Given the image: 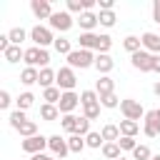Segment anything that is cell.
<instances>
[{"mask_svg":"<svg viewBox=\"0 0 160 160\" xmlns=\"http://www.w3.org/2000/svg\"><path fill=\"white\" fill-rule=\"evenodd\" d=\"M22 62H25V68H48L50 65V52L48 50H42V48H25V55H22Z\"/></svg>","mask_w":160,"mask_h":160,"instance_id":"1","label":"cell"},{"mask_svg":"<svg viewBox=\"0 0 160 160\" xmlns=\"http://www.w3.org/2000/svg\"><path fill=\"white\" fill-rule=\"evenodd\" d=\"M30 40H32L35 48H42V50H48V45H55V35L48 25H32L30 28Z\"/></svg>","mask_w":160,"mask_h":160,"instance_id":"2","label":"cell"},{"mask_svg":"<svg viewBox=\"0 0 160 160\" xmlns=\"http://www.w3.org/2000/svg\"><path fill=\"white\" fill-rule=\"evenodd\" d=\"M65 60H68V65H70L72 70H78V68L85 70V68H92V65H95V52H92V50H80V48H78V50H72Z\"/></svg>","mask_w":160,"mask_h":160,"instance_id":"3","label":"cell"},{"mask_svg":"<svg viewBox=\"0 0 160 160\" xmlns=\"http://www.w3.org/2000/svg\"><path fill=\"white\" fill-rule=\"evenodd\" d=\"M72 25H75V20H72V15L68 10H55L52 18L48 20V28L50 30H58V32H68Z\"/></svg>","mask_w":160,"mask_h":160,"instance_id":"4","label":"cell"},{"mask_svg":"<svg viewBox=\"0 0 160 160\" xmlns=\"http://www.w3.org/2000/svg\"><path fill=\"white\" fill-rule=\"evenodd\" d=\"M120 112H122V118H125V120H135V122L145 118V108H142L138 100H132V98L120 100Z\"/></svg>","mask_w":160,"mask_h":160,"instance_id":"5","label":"cell"},{"mask_svg":"<svg viewBox=\"0 0 160 160\" xmlns=\"http://www.w3.org/2000/svg\"><path fill=\"white\" fill-rule=\"evenodd\" d=\"M55 85H58L62 92L75 90V85H78V75H75V70H72L70 65H62V68L58 70V80H55Z\"/></svg>","mask_w":160,"mask_h":160,"instance_id":"6","label":"cell"},{"mask_svg":"<svg viewBox=\"0 0 160 160\" xmlns=\"http://www.w3.org/2000/svg\"><path fill=\"white\" fill-rule=\"evenodd\" d=\"M155 58H158V55H152V52H148V50H138L135 55H130V62H132V68L140 70V72H152Z\"/></svg>","mask_w":160,"mask_h":160,"instance_id":"7","label":"cell"},{"mask_svg":"<svg viewBox=\"0 0 160 160\" xmlns=\"http://www.w3.org/2000/svg\"><path fill=\"white\" fill-rule=\"evenodd\" d=\"M142 132H145V138H158V135H160L158 110H148V112H145V118H142Z\"/></svg>","mask_w":160,"mask_h":160,"instance_id":"8","label":"cell"},{"mask_svg":"<svg viewBox=\"0 0 160 160\" xmlns=\"http://www.w3.org/2000/svg\"><path fill=\"white\" fill-rule=\"evenodd\" d=\"M78 105H80V95L75 90H70V92H62V98L58 102V110H60V115H72Z\"/></svg>","mask_w":160,"mask_h":160,"instance_id":"9","label":"cell"},{"mask_svg":"<svg viewBox=\"0 0 160 160\" xmlns=\"http://www.w3.org/2000/svg\"><path fill=\"white\" fill-rule=\"evenodd\" d=\"M20 148H22L25 152H30V155H38V152H42V150L48 148V138H45V135H32V138H25V140L20 142Z\"/></svg>","mask_w":160,"mask_h":160,"instance_id":"10","label":"cell"},{"mask_svg":"<svg viewBox=\"0 0 160 160\" xmlns=\"http://www.w3.org/2000/svg\"><path fill=\"white\" fill-rule=\"evenodd\" d=\"M48 148H50V152H52L55 158H60V160L70 152V148H68V138H62V135H50V138H48Z\"/></svg>","mask_w":160,"mask_h":160,"instance_id":"11","label":"cell"},{"mask_svg":"<svg viewBox=\"0 0 160 160\" xmlns=\"http://www.w3.org/2000/svg\"><path fill=\"white\" fill-rule=\"evenodd\" d=\"M30 10H32V15L38 18V20H50L52 18V5H50V0H30Z\"/></svg>","mask_w":160,"mask_h":160,"instance_id":"12","label":"cell"},{"mask_svg":"<svg viewBox=\"0 0 160 160\" xmlns=\"http://www.w3.org/2000/svg\"><path fill=\"white\" fill-rule=\"evenodd\" d=\"M140 42H142V50L152 52V55H160V32H142L140 35Z\"/></svg>","mask_w":160,"mask_h":160,"instance_id":"13","label":"cell"},{"mask_svg":"<svg viewBox=\"0 0 160 160\" xmlns=\"http://www.w3.org/2000/svg\"><path fill=\"white\" fill-rule=\"evenodd\" d=\"M75 22L80 25V30H82V32H95V28L100 25L98 12H82V15H78V20H75Z\"/></svg>","mask_w":160,"mask_h":160,"instance_id":"14","label":"cell"},{"mask_svg":"<svg viewBox=\"0 0 160 160\" xmlns=\"http://www.w3.org/2000/svg\"><path fill=\"white\" fill-rule=\"evenodd\" d=\"M92 68L98 70V75H110L112 68H115V60L110 55H95V65Z\"/></svg>","mask_w":160,"mask_h":160,"instance_id":"15","label":"cell"},{"mask_svg":"<svg viewBox=\"0 0 160 160\" xmlns=\"http://www.w3.org/2000/svg\"><path fill=\"white\" fill-rule=\"evenodd\" d=\"M95 92L102 98V95H110V92H115V80L110 78V75H100L98 80H95Z\"/></svg>","mask_w":160,"mask_h":160,"instance_id":"16","label":"cell"},{"mask_svg":"<svg viewBox=\"0 0 160 160\" xmlns=\"http://www.w3.org/2000/svg\"><path fill=\"white\" fill-rule=\"evenodd\" d=\"M98 40H100V32H80L78 45H80V50H92V52H95Z\"/></svg>","mask_w":160,"mask_h":160,"instance_id":"17","label":"cell"},{"mask_svg":"<svg viewBox=\"0 0 160 160\" xmlns=\"http://www.w3.org/2000/svg\"><path fill=\"white\" fill-rule=\"evenodd\" d=\"M55 80H58V70H52V68H42V70H40V78H38V85H40L42 90H48V88L55 85Z\"/></svg>","mask_w":160,"mask_h":160,"instance_id":"18","label":"cell"},{"mask_svg":"<svg viewBox=\"0 0 160 160\" xmlns=\"http://www.w3.org/2000/svg\"><path fill=\"white\" fill-rule=\"evenodd\" d=\"M40 118H42L45 122H55V120H60L62 115H60L58 105H48V102H42V105H40Z\"/></svg>","mask_w":160,"mask_h":160,"instance_id":"19","label":"cell"},{"mask_svg":"<svg viewBox=\"0 0 160 160\" xmlns=\"http://www.w3.org/2000/svg\"><path fill=\"white\" fill-rule=\"evenodd\" d=\"M100 135H102L105 142H118V140H120V128H118L115 122H105L102 130H100Z\"/></svg>","mask_w":160,"mask_h":160,"instance_id":"20","label":"cell"},{"mask_svg":"<svg viewBox=\"0 0 160 160\" xmlns=\"http://www.w3.org/2000/svg\"><path fill=\"white\" fill-rule=\"evenodd\" d=\"M22 55H25V50L20 48V45H10L5 52H2V58H5V62H10V65H15V62H20L22 60Z\"/></svg>","mask_w":160,"mask_h":160,"instance_id":"21","label":"cell"},{"mask_svg":"<svg viewBox=\"0 0 160 160\" xmlns=\"http://www.w3.org/2000/svg\"><path fill=\"white\" fill-rule=\"evenodd\" d=\"M120 135H125V138H135L138 132H140V122H135V120H120Z\"/></svg>","mask_w":160,"mask_h":160,"instance_id":"22","label":"cell"},{"mask_svg":"<svg viewBox=\"0 0 160 160\" xmlns=\"http://www.w3.org/2000/svg\"><path fill=\"white\" fill-rule=\"evenodd\" d=\"M52 48H55V52H58V55H65V58L75 50V48H72V40H68V38H62V35H60V38H55V45H52Z\"/></svg>","mask_w":160,"mask_h":160,"instance_id":"23","label":"cell"},{"mask_svg":"<svg viewBox=\"0 0 160 160\" xmlns=\"http://www.w3.org/2000/svg\"><path fill=\"white\" fill-rule=\"evenodd\" d=\"M38 78H40V70H38V68H22V72H20V82L28 85V88L35 85Z\"/></svg>","mask_w":160,"mask_h":160,"instance_id":"24","label":"cell"},{"mask_svg":"<svg viewBox=\"0 0 160 160\" xmlns=\"http://www.w3.org/2000/svg\"><path fill=\"white\" fill-rule=\"evenodd\" d=\"M32 102H35V95L30 92V90H25V92H20L18 98H15V105H18V110H30L32 108Z\"/></svg>","mask_w":160,"mask_h":160,"instance_id":"25","label":"cell"},{"mask_svg":"<svg viewBox=\"0 0 160 160\" xmlns=\"http://www.w3.org/2000/svg\"><path fill=\"white\" fill-rule=\"evenodd\" d=\"M60 98H62V90H60L58 85H52V88L42 90V100H45L48 105H58V102H60Z\"/></svg>","mask_w":160,"mask_h":160,"instance_id":"26","label":"cell"},{"mask_svg":"<svg viewBox=\"0 0 160 160\" xmlns=\"http://www.w3.org/2000/svg\"><path fill=\"white\" fill-rule=\"evenodd\" d=\"M102 158H105V160H118V158H122L120 145H118V142H105V145H102Z\"/></svg>","mask_w":160,"mask_h":160,"instance_id":"27","label":"cell"},{"mask_svg":"<svg viewBox=\"0 0 160 160\" xmlns=\"http://www.w3.org/2000/svg\"><path fill=\"white\" fill-rule=\"evenodd\" d=\"M110 48H112V38H110L108 32H100V40H98L95 52H98V55H110Z\"/></svg>","mask_w":160,"mask_h":160,"instance_id":"28","label":"cell"},{"mask_svg":"<svg viewBox=\"0 0 160 160\" xmlns=\"http://www.w3.org/2000/svg\"><path fill=\"white\" fill-rule=\"evenodd\" d=\"M85 145H88V148H92V150H102V145H105V140H102V135H100V132H95V130H90V132L85 135Z\"/></svg>","mask_w":160,"mask_h":160,"instance_id":"29","label":"cell"},{"mask_svg":"<svg viewBox=\"0 0 160 160\" xmlns=\"http://www.w3.org/2000/svg\"><path fill=\"white\" fill-rule=\"evenodd\" d=\"M122 48H125L130 55H135L138 50H142V42H140V38H138V35H128V38L122 40Z\"/></svg>","mask_w":160,"mask_h":160,"instance_id":"30","label":"cell"},{"mask_svg":"<svg viewBox=\"0 0 160 160\" xmlns=\"http://www.w3.org/2000/svg\"><path fill=\"white\" fill-rule=\"evenodd\" d=\"M18 132L22 135V140H25V138H32V135H38V122H35V120H25V122L18 128Z\"/></svg>","mask_w":160,"mask_h":160,"instance_id":"31","label":"cell"},{"mask_svg":"<svg viewBox=\"0 0 160 160\" xmlns=\"http://www.w3.org/2000/svg\"><path fill=\"white\" fill-rule=\"evenodd\" d=\"M68 148H70V152H82L88 145H85V138L82 135H70L68 138Z\"/></svg>","mask_w":160,"mask_h":160,"instance_id":"32","label":"cell"},{"mask_svg":"<svg viewBox=\"0 0 160 160\" xmlns=\"http://www.w3.org/2000/svg\"><path fill=\"white\" fill-rule=\"evenodd\" d=\"M98 20H100V28H112L115 20H118V15L112 10H102V12H98Z\"/></svg>","mask_w":160,"mask_h":160,"instance_id":"33","label":"cell"},{"mask_svg":"<svg viewBox=\"0 0 160 160\" xmlns=\"http://www.w3.org/2000/svg\"><path fill=\"white\" fill-rule=\"evenodd\" d=\"M8 35H10V42H12V45H22V42H25V38H28L30 32H28L25 28H12Z\"/></svg>","mask_w":160,"mask_h":160,"instance_id":"34","label":"cell"},{"mask_svg":"<svg viewBox=\"0 0 160 160\" xmlns=\"http://www.w3.org/2000/svg\"><path fill=\"white\" fill-rule=\"evenodd\" d=\"M100 102H90V105H82V115L88 118V120H98L100 118Z\"/></svg>","mask_w":160,"mask_h":160,"instance_id":"35","label":"cell"},{"mask_svg":"<svg viewBox=\"0 0 160 160\" xmlns=\"http://www.w3.org/2000/svg\"><path fill=\"white\" fill-rule=\"evenodd\" d=\"M8 120H10V128H12V130H18V128L28 120V115H25L22 110H18V108H15V110L10 112V118H8Z\"/></svg>","mask_w":160,"mask_h":160,"instance_id":"36","label":"cell"},{"mask_svg":"<svg viewBox=\"0 0 160 160\" xmlns=\"http://www.w3.org/2000/svg\"><path fill=\"white\" fill-rule=\"evenodd\" d=\"M75 125H78V115H62L60 118V128L65 130V132H75Z\"/></svg>","mask_w":160,"mask_h":160,"instance_id":"37","label":"cell"},{"mask_svg":"<svg viewBox=\"0 0 160 160\" xmlns=\"http://www.w3.org/2000/svg\"><path fill=\"white\" fill-rule=\"evenodd\" d=\"M100 105H102V108H108V110H115V108H120V98H118L115 92L102 95V98H100Z\"/></svg>","mask_w":160,"mask_h":160,"instance_id":"38","label":"cell"},{"mask_svg":"<svg viewBox=\"0 0 160 160\" xmlns=\"http://www.w3.org/2000/svg\"><path fill=\"white\" fill-rule=\"evenodd\" d=\"M90 122H92V120H88L85 115H80V118H78V125H75V132H72V135H82V138H85V135L90 132Z\"/></svg>","mask_w":160,"mask_h":160,"instance_id":"39","label":"cell"},{"mask_svg":"<svg viewBox=\"0 0 160 160\" xmlns=\"http://www.w3.org/2000/svg\"><path fill=\"white\" fill-rule=\"evenodd\" d=\"M65 10L72 15V12H78V15H82L85 12V0H68L65 2Z\"/></svg>","mask_w":160,"mask_h":160,"instance_id":"40","label":"cell"},{"mask_svg":"<svg viewBox=\"0 0 160 160\" xmlns=\"http://www.w3.org/2000/svg\"><path fill=\"white\" fill-rule=\"evenodd\" d=\"M90 102H100V95L95 90H82L80 92V105H90Z\"/></svg>","mask_w":160,"mask_h":160,"instance_id":"41","label":"cell"},{"mask_svg":"<svg viewBox=\"0 0 160 160\" xmlns=\"http://www.w3.org/2000/svg\"><path fill=\"white\" fill-rule=\"evenodd\" d=\"M150 158H152V152H150L148 145H138L132 150V160H150Z\"/></svg>","mask_w":160,"mask_h":160,"instance_id":"42","label":"cell"},{"mask_svg":"<svg viewBox=\"0 0 160 160\" xmlns=\"http://www.w3.org/2000/svg\"><path fill=\"white\" fill-rule=\"evenodd\" d=\"M118 145H120V150H135L138 148V142H135V138H125V135H120V140H118Z\"/></svg>","mask_w":160,"mask_h":160,"instance_id":"43","label":"cell"},{"mask_svg":"<svg viewBox=\"0 0 160 160\" xmlns=\"http://www.w3.org/2000/svg\"><path fill=\"white\" fill-rule=\"evenodd\" d=\"M10 105H12V98H10V92H8V90H0V108H2V110H8Z\"/></svg>","mask_w":160,"mask_h":160,"instance_id":"44","label":"cell"},{"mask_svg":"<svg viewBox=\"0 0 160 160\" xmlns=\"http://www.w3.org/2000/svg\"><path fill=\"white\" fill-rule=\"evenodd\" d=\"M10 45H12V42H10V35H8V32H5V35H0V52H5Z\"/></svg>","mask_w":160,"mask_h":160,"instance_id":"45","label":"cell"},{"mask_svg":"<svg viewBox=\"0 0 160 160\" xmlns=\"http://www.w3.org/2000/svg\"><path fill=\"white\" fill-rule=\"evenodd\" d=\"M152 20L160 25V0H152Z\"/></svg>","mask_w":160,"mask_h":160,"instance_id":"46","label":"cell"},{"mask_svg":"<svg viewBox=\"0 0 160 160\" xmlns=\"http://www.w3.org/2000/svg\"><path fill=\"white\" fill-rule=\"evenodd\" d=\"M98 5H100V12H102V10H112L115 0H98Z\"/></svg>","mask_w":160,"mask_h":160,"instance_id":"47","label":"cell"},{"mask_svg":"<svg viewBox=\"0 0 160 160\" xmlns=\"http://www.w3.org/2000/svg\"><path fill=\"white\" fill-rule=\"evenodd\" d=\"M30 160H55V158H50L45 152H38V155H30Z\"/></svg>","mask_w":160,"mask_h":160,"instance_id":"48","label":"cell"},{"mask_svg":"<svg viewBox=\"0 0 160 160\" xmlns=\"http://www.w3.org/2000/svg\"><path fill=\"white\" fill-rule=\"evenodd\" d=\"M152 72H158V75H160V55L155 58V65H152Z\"/></svg>","mask_w":160,"mask_h":160,"instance_id":"49","label":"cell"},{"mask_svg":"<svg viewBox=\"0 0 160 160\" xmlns=\"http://www.w3.org/2000/svg\"><path fill=\"white\" fill-rule=\"evenodd\" d=\"M152 92H155V95H158V98H160V80H158V82H155V85H152Z\"/></svg>","mask_w":160,"mask_h":160,"instance_id":"50","label":"cell"},{"mask_svg":"<svg viewBox=\"0 0 160 160\" xmlns=\"http://www.w3.org/2000/svg\"><path fill=\"white\" fill-rule=\"evenodd\" d=\"M150 160H160V152H158V155H152V158H150Z\"/></svg>","mask_w":160,"mask_h":160,"instance_id":"51","label":"cell"},{"mask_svg":"<svg viewBox=\"0 0 160 160\" xmlns=\"http://www.w3.org/2000/svg\"><path fill=\"white\" fill-rule=\"evenodd\" d=\"M158 118H160V108H158Z\"/></svg>","mask_w":160,"mask_h":160,"instance_id":"52","label":"cell"},{"mask_svg":"<svg viewBox=\"0 0 160 160\" xmlns=\"http://www.w3.org/2000/svg\"><path fill=\"white\" fill-rule=\"evenodd\" d=\"M118 160H128V158H118Z\"/></svg>","mask_w":160,"mask_h":160,"instance_id":"53","label":"cell"}]
</instances>
